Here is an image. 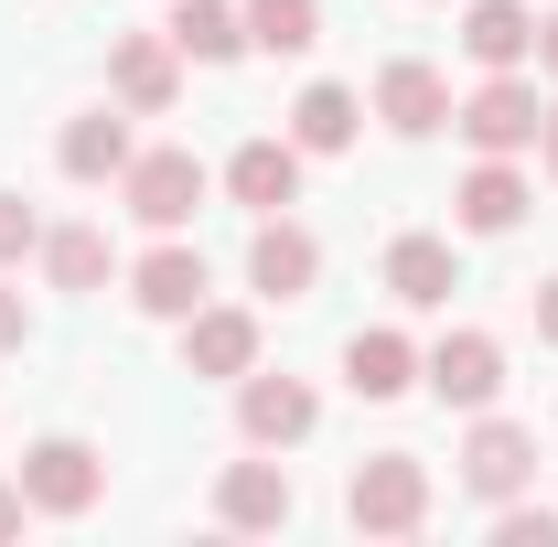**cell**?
Segmentation results:
<instances>
[{"label": "cell", "instance_id": "obj_20", "mask_svg": "<svg viewBox=\"0 0 558 547\" xmlns=\"http://www.w3.org/2000/svg\"><path fill=\"white\" fill-rule=\"evenodd\" d=\"M172 44H183V65H236V54H247V11H226V0H172Z\"/></svg>", "mask_w": 558, "mask_h": 547}, {"label": "cell", "instance_id": "obj_26", "mask_svg": "<svg viewBox=\"0 0 558 547\" xmlns=\"http://www.w3.org/2000/svg\"><path fill=\"white\" fill-rule=\"evenodd\" d=\"M22 343H33V301L0 279V354H22Z\"/></svg>", "mask_w": 558, "mask_h": 547}, {"label": "cell", "instance_id": "obj_10", "mask_svg": "<svg viewBox=\"0 0 558 547\" xmlns=\"http://www.w3.org/2000/svg\"><path fill=\"white\" fill-rule=\"evenodd\" d=\"M462 483L505 505V494H526L537 483V429H515V418H473V440H462Z\"/></svg>", "mask_w": 558, "mask_h": 547}, {"label": "cell", "instance_id": "obj_25", "mask_svg": "<svg viewBox=\"0 0 558 547\" xmlns=\"http://www.w3.org/2000/svg\"><path fill=\"white\" fill-rule=\"evenodd\" d=\"M22 258H44V215L22 194H0V269H22Z\"/></svg>", "mask_w": 558, "mask_h": 547}, {"label": "cell", "instance_id": "obj_30", "mask_svg": "<svg viewBox=\"0 0 558 547\" xmlns=\"http://www.w3.org/2000/svg\"><path fill=\"white\" fill-rule=\"evenodd\" d=\"M537 65L558 75V11H548V22H537Z\"/></svg>", "mask_w": 558, "mask_h": 547}, {"label": "cell", "instance_id": "obj_24", "mask_svg": "<svg viewBox=\"0 0 558 547\" xmlns=\"http://www.w3.org/2000/svg\"><path fill=\"white\" fill-rule=\"evenodd\" d=\"M494 547H558V505H515V494H505V515H494Z\"/></svg>", "mask_w": 558, "mask_h": 547}, {"label": "cell", "instance_id": "obj_14", "mask_svg": "<svg viewBox=\"0 0 558 547\" xmlns=\"http://www.w3.org/2000/svg\"><path fill=\"white\" fill-rule=\"evenodd\" d=\"M290 462H226V483H215V515L236 526V537H269V526H290Z\"/></svg>", "mask_w": 558, "mask_h": 547}, {"label": "cell", "instance_id": "obj_8", "mask_svg": "<svg viewBox=\"0 0 558 547\" xmlns=\"http://www.w3.org/2000/svg\"><path fill=\"white\" fill-rule=\"evenodd\" d=\"M247 279H258V301H312V279H323V236H312L301 215H258V236H247Z\"/></svg>", "mask_w": 558, "mask_h": 547}, {"label": "cell", "instance_id": "obj_23", "mask_svg": "<svg viewBox=\"0 0 558 547\" xmlns=\"http://www.w3.org/2000/svg\"><path fill=\"white\" fill-rule=\"evenodd\" d=\"M247 44L258 54H312L323 44V0H247Z\"/></svg>", "mask_w": 558, "mask_h": 547}, {"label": "cell", "instance_id": "obj_29", "mask_svg": "<svg viewBox=\"0 0 558 547\" xmlns=\"http://www.w3.org/2000/svg\"><path fill=\"white\" fill-rule=\"evenodd\" d=\"M537 161H548V183H558V108L537 119Z\"/></svg>", "mask_w": 558, "mask_h": 547}, {"label": "cell", "instance_id": "obj_3", "mask_svg": "<svg viewBox=\"0 0 558 547\" xmlns=\"http://www.w3.org/2000/svg\"><path fill=\"white\" fill-rule=\"evenodd\" d=\"M537 119H548V108H537V86H526L515 65L484 75L473 97H451V130L473 139V150H505V161H515V150H537Z\"/></svg>", "mask_w": 558, "mask_h": 547}, {"label": "cell", "instance_id": "obj_15", "mask_svg": "<svg viewBox=\"0 0 558 547\" xmlns=\"http://www.w3.org/2000/svg\"><path fill=\"white\" fill-rule=\"evenodd\" d=\"M258 365V312H183V376H247Z\"/></svg>", "mask_w": 558, "mask_h": 547}, {"label": "cell", "instance_id": "obj_6", "mask_svg": "<svg viewBox=\"0 0 558 547\" xmlns=\"http://www.w3.org/2000/svg\"><path fill=\"white\" fill-rule=\"evenodd\" d=\"M312 418H323V398H312L301 376H269V365L236 376V429H247V451H290V440H312Z\"/></svg>", "mask_w": 558, "mask_h": 547}, {"label": "cell", "instance_id": "obj_4", "mask_svg": "<svg viewBox=\"0 0 558 547\" xmlns=\"http://www.w3.org/2000/svg\"><path fill=\"white\" fill-rule=\"evenodd\" d=\"M97 494H108V451H86L65 429L22 451V505H33V515H86Z\"/></svg>", "mask_w": 558, "mask_h": 547}, {"label": "cell", "instance_id": "obj_21", "mask_svg": "<svg viewBox=\"0 0 558 547\" xmlns=\"http://www.w3.org/2000/svg\"><path fill=\"white\" fill-rule=\"evenodd\" d=\"M365 130V108H354V86H301V108H290V139L323 161V150H354Z\"/></svg>", "mask_w": 558, "mask_h": 547}, {"label": "cell", "instance_id": "obj_17", "mask_svg": "<svg viewBox=\"0 0 558 547\" xmlns=\"http://www.w3.org/2000/svg\"><path fill=\"white\" fill-rule=\"evenodd\" d=\"M462 54L484 75L526 65V54H537V11H526V0H473V11H462Z\"/></svg>", "mask_w": 558, "mask_h": 547}, {"label": "cell", "instance_id": "obj_11", "mask_svg": "<svg viewBox=\"0 0 558 547\" xmlns=\"http://www.w3.org/2000/svg\"><path fill=\"white\" fill-rule=\"evenodd\" d=\"M205 290H215V279H205V247H183V236H161V247L130 269V301L150 312V323H183V312H205Z\"/></svg>", "mask_w": 558, "mask_h": 547}, {"label": "cell", "instance_id": "obj_7", "mask_svg": "<svg viewBox=\"0 0 558 547\" xmlns=\"http://www.w3.org/2000/svg\"><path fill=\"white\" fill-rule=\"evenodd\" d=\"M418 387L440 398V409H494V387H505V343L494 333H440L418 354Z\"/></svg>", "mask_w": 558, "mask_h": 547}, {"label": "cell", "instance_id": "obj_28", "mask_svg": "<svg viewBox=\"0 0 558 547\" xmlns=\"http://www.w3.org/2000/svg\"><path fill=\"white\" fill-rule=\"evenodd\" d=\"M22 515H33V505H22V483H0V537H22Z\"/></svg>", "mask_w": 558, "mask_h": 547}, {"label": "cell", "instance_id": "obj_13", "mask_svg": "<svg viewBox=\"0 0 558 547\" xmlns=\"http://www.w3.org/2000/svg\"><path fill=\"white\" fill-rule=\"evenodd\" d=\"M376 119H387L398 139L451 130V75H440V65H418V54H398V65L376 75Z\"/></svg>", "mask_w": 558, "mask_h": 547}, {"label": "cell", "instance_id": "obj_12", "mask_svg": "<svg viewBox=\"0 0 558 547\" xmlns=\"http://www.w3.org/2000/svg\"><path fill=\"white\" fill-rule=\"evenodd\" d=\"M526 205H537V194H526V172H515L505 150H484V161L462 172V194H451L462 236H515V226H526Z\"/></svg>", "mask_w": 558, "mask_h": 547}, {"label": "cell", "instance_id": "obj_5", "mask_svg": "<svg viewBox=\"0 0 558 547\" xmlns=\"http://www.w3.org/2000/svg\"><path fill=\"white\" fill-rule=\"evenodd\" d=\"M108 97H119L130 119H161V108L183 97V44H172V33H119V44H108Z\"/></svg>", "mask_w": 558, "mask_h": 547}, {"label": "cell", "instance_id": "obj_2", "mask_svg": "<svg viewBox=\"0 0 558 547\" xmlns=\"http://www.w3.org/2000/svg\"><path fill=\"white\" fill-rule=\"evenodd\" d=\"M205 183H215L205 161L161 139V150H130V172H119V205H130L150 236H183V226H194V205H205Z\"/></svg>", "mask_w": 558, "mask_h": 547}, {"label": "cell", "instance_id": "obj_9", "mask_svg": "<svg viewBox=\"0 0 558 547\" xmlns=\"http://www.w3.org/2000/svg\"><path fill=\"white\" fill-rule=\"evenodd\" d=\"M301 161H312V150H301L290 130H279V139H236L226 194H236L247 215H290V205H301Z\"/></svg>", "mask_w": 558, "mask_h": 547}, {"label": "cell", "instance_id": "obj_22", "mask_svg": "<svg viewBox=\"0 0 558 547\" xmlns=\"http://www.w3.org/2000/svg\"><path fill=\"white\" fill-rule=\"evenodd\" d=\"M108 269H119V258H108L97 226H44V279H54V290H108Z\"/></svg>", "mask_w": 558, "mask_h": 547}, {"label": "cell", "instance_id": "obj_16", "mask_svg": "<svg viewBox=\"0 0 558 547\" xmlns=\"http://www.w3.org/2000/svg\"><path fill=\"white\" fill-rule=\"evenodd\" d=\"M130 119L119 108H86V119H65V139H54V161H65V183H119L130 172Z\"/></svg>", "mask_w": 558, "mask_h": 547}, {"label": "cell", "instance_id": "obj_18", "mask_svg": "<svg viewBox=\"0 0 558 547\" xmlns=\"http://www.w3.org/2000/svg\"><path fill=\"white\" fill-rule=\"evenodd\" d=\"M344 387L365 398V409H376V398H409V387H418V343L387 333V323H376V333H354V343H344Z\"/></svg>", "mask_w": 558, "mask_h": 547}, {"label": "cell", "instance_id": "obj_27", "mask_svg": "<svg viewBox=\"0 0 558 547\" xmlns=\"http://www.w3.org/2000/svg\"><path fill=\"white\" fill-rule=\"evenodd\" d=\"M526 312H537V343H558V279H537V290H526Z\"/></svg>", "mask_w": 558, "mask_h": 547}, {"label": "cell", "instance_id": "obj_19", "mask_svg": "<svg viewBox=\"0 0 558 547\" xmlns=\"http://www.w3.org/2000/svg\"><path fill=\"white\" fill-rule=\"evenodd\" d=\"M387 290H398L409 312H440V301L462 290V258H451V236H398V247H387Z\"/></svg>", "mask_w": 558, "mask_h": 547}, {"label": "cell", "instance_id": "obj_1", "mask_svg": "<svg viewBox=\"0 0 558 547\" xmlns=\"http://www.w3.org/2000/svg\"><path fill=\"white\" fill-rule=\"evenodd\" d=\"M344 515H354V537H418L429 526V462L418 451H365L344 483Z\"/></svg>", "mask_w": 558, "mask_h": 547}]
</instances>
